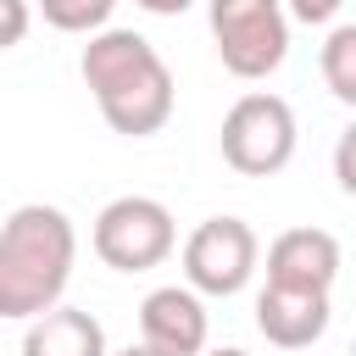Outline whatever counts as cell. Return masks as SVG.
Returning a JSON list of instances; mask_svg holds the SVG:
<instances>
[{
	"instance_id": "obj_1",
	"label": "cell",
	"mask_w": 356,
	"mask_h": 356,
	"mask_svg": "<svg viewBox=\"0 0 356 356\" xmlns=\"http://www.w3.org/2000/svg\"><path fill=\"white\" fill-rule=\"evenodd\" d=\"M78 72L106 117L111 134L122 139H150L167 128L172 117V100H178V83L161 61V50L134 33V28H100L89 33L83 56H78Z\"/></svg>"
},
{
	"instance_id": "obj_9",
	"label": "cell",
	"mask_w": 356,
	"mask_h": 356,
	"mask_svg": "<svg viewBox=\"0 0 356 356\" xmlns=\"http://www.w3.org/2000/svg\"><path fill=\"white\" fill-rule=\"evenodd\" d=\"M334 278H339V239L328 228H284L267 245V284L334 289Z\"/></svg>"
},
{
	"instance_id": "obj_3",
	"label": "cell",
	"mask_w": 356,
	"mask_h": 356,
	"mask_svg": "<svg viewBox=\"0 0 356 356\" xmlns=\"http://www.w3.org/2000/svg\"><path fill=\"white\" fill-rule=\"evenodd\" d=\"M206 17H211V44H217V61L256 83V78H273L289 56V6L284 0H206Z\"/></svg>"
},
{
	"instance_id": "obj_15",
	"label": "cell",
	"mask_w": 356,
	"mask_h": 356,
	"mask_svg": "<svg viewBox=\"0 0 356 356\" xmlns=\"http://www.w3.org/2000/svg\"><path fill=\"white\" fill-rule=\"evenodd\" d=\"M6 6V44H22L28 33V0H0Z\"/></svg>"
},
{
	"instance_id": "obj_4",
	"label": "cell",
	"mask_w": 356,
	"mask_h": 356,
	"mask_svg": "<svg viewBox=\"0 0 356 356\" xmlns=\"http://www.w3.org/2000/svg\"><path fill=\"white\" fill-rule=\"evenodd\" d=\"M222 161L245 178H273L295 161V145H300V128H295V106L284 95H267V89H250L228 106L222 117Z\"/></svg>"
},
{
	"instance_id": "obj_14",
	"label": "cell",
	"mask_w": 356,
	"mask_h": 356,
	"mask_svg": "<svg viewBox=\"0 0 356 356\" xmlns=\"http://www.w3.org/2000/svg\"><path fill=\"white\" fill-rule=\"evenodd\" d=\"M339 6L345 0H289V17H300V22H334Z\"/></svg>"
},
{
	"instance_id": "obj_5",
	"label": "cell",
	"mask_w": 356,
	"mask_h": 356,
	"mask_svg": "<svg viewBox=\"0 0 356 356\" xmlns=\"http://www.w3.org/2000/svg\"><path fill=\"white\" fill-rule=\"evenodd\" d=\"M89 245L117 273H150L178 250V222L156 195H117V200L100 206Z\"/></svg>"
},
{
	"instance_id": "obj_2",
	"label": "cell",
	"mask_w": 356,
	"mask_h": 356,
	"mask_svg": "<svg viewBox=\"0 0 356 356\" xmlns=\"http://www.w3.org/2000/svg\"><path fill=\"white\" fill-rule=\"evenodd\" d=\"M72 261H78L72 217L44 200L17 206L0 228V317L28 323V317L61 306Z\"/></svg>"
},
{
	"instance_id": "obj_16",
	"label": "cell",
	"mask_w": 356,
	"mask_h": 356,
	"mask_svg": "<svg viewBox=\"0 0 356 356\" xmlns=\"http://www.w3.org/2000/svg\"><path fill=\"white\" fill-rule=\"evenodd\" d=\"M134 6H145L150 17H178V11H189L195 0H134Z\"/></svg>"
},
{
	"instance_id": "obj_13",
	"label": "cell",
	"mask_w": 356,
	"mask_h": 356,
	"mask_svg": "<svg viewBox=\"0 0 356 356\" xmlns=\"http://www.w3.org/2000/svg\"><path fill=\"white\" fill-rule=\"evenodd\" d=\"M334 178H339V189L345 195H356V122L339 134V145H334Z\"/></svg>"
},
{
	"instance_id": "obj_6",
	"label": "cell",
	"mask_w": 356,
	"mask_h": 356,
	"mask_svg": "<svg viewBox=\"0 0 356 356\" xmlns=\"http://www.w3.org/2000/svg\"><path fill=\"white\" fill-rule=\"evenodd\" d=\"M261 267V239L245 217H206L195 222V234L184 239V284H195L200 295H239Z\"/></svg>"
},
{
	"instance_id": "obj_10",
	"label": "cell",
	"mask_w": 356,
	"mask_h": 356,
	"mask_svg": "<svg viewBox=\"0 0 356 356\" xmlns=\"http://www.w3.org/2000/svg\"><path fill=\"white\" fill-rule=\"evenodd\" d=\"M17 356H111V350H106V328H100L95 312H83V306H50V312L28 317Z\"/></svg>"
},
{
	"instance_id": "obj_8",
	"label": "cell",
	"mask_w": 356,
	"mask_h": 356,
	"mask_svg": "<svg viewBox=\"0 0 356 356\" xmlns=\"http://www.w3.org/2000/svg\"><path fill=\"white\" fill-rule=\"evenodd\" d=\"M328 289H295V284H261L256 295V328L278 350H306L328 334Z\"/></svg>"
},
{
	"instance_id": "obj_18",
	"label": "cell",
	"mask_w": 356,
	"mask_h": 356,
	"mask_svg": "<svg viewBox=\"0 0 356 356\" xmlns=\"http://www.w3.org/2000/svg\"><path fill=\"white\" fill-rule=\"evenodd\" d=\"M206 356H250V350H239V345H222V350H206Z\"/></svg>"
},
{
	"instance_id": "obj_7",
	"label": "cell",
	"mask_w": 356,
	"mask_h": 356,
	"mask_svg": "<svg viewBox=\"0 0 356 356\" xmlns=\"http://www.w3.org/2000/svg\"><path fill=\"white\" fill-rule=\"evenodd\" d=\"M139 339L167 356H206L211 317L195 284H161L139 300Z\"/></svg>"
},
{
	"instance_id": "obj_11",
	"label": "cell",
	"mask_w": 356,
	"mask_h": 356,
	"mask_svg": "<svg viewBox=\"0 0 356 356\" xmlns=\"http://www.w3.org/2000/svg\"><path fill=\"white\" fill-rule=\"evenodd\" d=\"M317 67H323V83H328V95H334V100H345V106H356V22H339V28H328Z\"/></svg>"
},
{
	"instance_id": "obj_17",
	"label": "cell",
	"mask_w": 356,
	"mask_h": 356,
	"mask_svg": "<svg viewBox=\"0 0 356 356\" xmlns=\"http://www.w3.org/2000/svg\"><path fill=\"white\" fill-rule=\"evenodd\" d=\"M117 356H167V350H156V345H145V339H139V345H128V350H117Z\"/></svg>"
},
{
	"instance_id": "obj_12",
	"label": "cell",
	"mask_w": 356,
	"mask_h": 356,
	"mask_svg": "<svg viewBox=\"0 0 356 356\" xmlns=\"http://www.w3.org/2000/svg\"><path fill=\"white\" fill-rule=\"evenodd\" d=\"M117 0H39V17L61 33H100L111 22Z\"/></svg>"
}]
</instances>
